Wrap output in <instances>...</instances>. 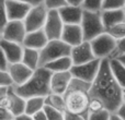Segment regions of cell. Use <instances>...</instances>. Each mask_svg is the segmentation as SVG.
Returning <instances> with one entry per match:
<instances>
[{
	"instance_id": "obj_1",
	"label": "cell",
	"mask_w": 125,
	"mask_h": 120,
	"mask_svg": "<svg viewBox=\"0 0 125 120\" xmlns=\"http://www.w3.org/2000/svg\"><path fill=\"white\" fill-rule=\"evenodd\" d=\"M90 97L98 98L104 104L105 109L111 112H116L123 104L122 94L123 88L117 83L110 68V60L103 59L101 61L99 73L91 84Z\"/></svg>"
},
{
	"instance_id": "obj_2",
	"label": "cell",
	"mask_w": 125,
	"mask_h": 120,
	"mask_svg": "<svg viewBox=\"0 0 125 120\" xmlns=\"http://www.w3.org/2000/svg\"><path fill=\"white\" fill-rule=\"evenodd\" d=\"M92 83L73 77L68 90L65 94L66 99V111L84 116L88 120L89 117V104H90V88Z\"/></svg>"
},
{
	"instance_id": "obj_3",
	"label": "cell",
	"mask_w": 125,
	"mask_h": 120,
	"mask_svg": "<svg viewBox=\"0 0 125 120\" xmlns=\"http://www.w3.org/2000/svg\"><path fill=\"white\" fill-rule=\"evenodd\" d=\"M53 73L45 67H40L34 71L25 84L21 86H15V92L23 97L29 99L31 97H46L51 93V80Z\"/></svg>"
},
{
	"instance_id": "obj_4",
	"label": "cell",
	"mask_w": 125,
	"mask_h": 120,
	"mask_svg": "<svg viewBox=\"0 0 125 120\" xmlns=\"http://www.w3.org/2000/svg\"><path fill=\"white\" fill-rule=\"evenodd\" d=\"M81 28L86 42H91L99 35L106 32L102 22L101 12H90L83 10V17L81 21Z\"/></svg>"
},
{
	"instance_id": "obj_5",
	"label": "cell",
	"mask_w": 125,
	"mask_h": 120,
	"mask_svg": "<svg viewBox=\"0 0 125 120\" xmlns=\"http://www.w3.org/2000/svg\"><path fill=\"white\" fill-rule=\"evenodd\" d=\"M71 50L73 47L62 39L48 41L47 45L40 51V67H44L62 57L71 56Z\"/></svg>"
},
{
	"instance_id": "obj_6",
	"label": "cell",
	"mask_w": 125,
	"mask_h": 120,
	"mask_svg": "<svg viewBox=\"0 0 125 120\" xmlns=\"http://www.w3.org/2000/svg\"><path fill=\"white\" fill-rule=\"evenodd\" d=\"M90 44L97 59H110L114 54L116 39L111 36L108 32H105L91 41Z\"/></svg>"
},
{
	"instance_id": "obj_7",
	"label": "cell",
	"mask_w": 125,
	"mask_h": 120,
	"mask_svg": "<svg viewBox=\"0 0 125 120\" xmlns=\"http://www.w3.org/2000/svg\"><path fill=\"white\" fill-rule=\"evenodd\" d=\"M48 15V9L45 4H40L36 7H32L28 17L24 20V24L28 33L35 32V31L43 30L45 26L46 20Z\"/></svg>"
},
{
	"instance_id": "obj_8",
	"label": "cell",
	"mask_w": 125,
	"mask_h": 120,
	"mask_svg": "<svg viewBox=\"0 0 125 120\" xmlns=\"http://www.w3.org/2000/svg\"><path fill=\"white\" fill-rule=\"evenodd\" d=\"M26 99L15 92V86H10L9 92L4 96H0V107L11 110L15 117L25 114Z\"/></svg>"
},
{
	"instance_id": "obj_9",
	"label": "cell",
	"mask_w": 125,
	"mask_h": 120,
	"mask_svg": "<svg viewBox=\"0 0 125 120\" xmlns=\"http://www.w3.org/2000/svg\"><path fill=\"white\" fill-rule=\"evenodd\" d=\"M101 59H94L88 63L73 66L70 72L73 77L78 80L84 81L87 83H92L95 80L98 73H99L100 67H101Z\"/></svg>"
},
{
	"instance_id": "obj_10",
	"label": "cell",
	"mask_w": 125,
	"mask_h": 120,
	"mask_svg": "<svg viewBox=\"0 0 125 120\" xmlns=\"http://www.w3.org/2000/svg\"><path fill=\"white\" fill-rule=\"evenodd\" d=\"M26 31L24 21H10L3 28L0 30V38L9 42H14L23 45L26 37Z\"/></svg>"
},
{
	"instance_id": "obj_11",
	"label": "cell",
	"mask_w": 125,
	"mask_h": 120,
	"mask_svg": "<svg viewBox=\"0 0 125 120\" xmlns=\"http://www.w3.org/2000/svg\"><path fill=\"white\" fill-rule=\"evenodd\" d=\"M65 27V23L62 22L58 10H48L47 20H46L44 32L50 41L62 39V31Z\"/></svg>"
},
{
	"instance_id": "obj_12",
	"label": "cell",
	"mask_w": 125,
	"mask_h": 120,
	"mask_svg": "<svg viewBox=\"0 0 125 120\" xmlns=\"http://www.w3.org/2000/svg\"><path fill=\"white\" fill-rule=\"evenodd\" d=\"M2 6L6 8L9 22L24 21L32 7L18 0H2Z\"/></svg>"
},
{
	"instance_id": "obj_13",
	"label": "cell",
	"mask_w": 125,
	"mask_h": 120,
	"mask_svg": "<svg viewBox=\"0 0 125 120\" xmlns=\"http://www.w3.org/2000/svg\"><path fill=\"white\" fill-rule=\"evenodd\" d=\"M0 51L7 57L11 64L19 63V62H22L24 46L22 44L0 38Z\"/></svg>"
},
{
	"instance_id": "obj_14",
	"label": "cell",
	"mask_w": 125,
	"mask_h": 120,
	"mask_svg": "<svg viewBox=\"0 0 125 120\" xmlns=\"http://www.w3.org/2000/svg\"><path fill=\"white\" fill-rule=\"evenodd\" d=\"M71 59H73V66L88 63L92 60L97 59L94 56V52L92 50L90 42H82L80 45L73 47L71 50Z\"/></svg>"
},
{
	"instance_id": "obj_15",
	"label": "cell",
	"mask_w": 125,
	"mask_h": 120,
	"mask_svg": "<svg viewBox=\"0 0 125 120\" xmlns=\"http://www.w3.org/2000/svg\"><path fill=\"white\" fill-rule=\"evenodd\" d=\"M62 41H64L71 47H76L80 45L82 42H84L81 25L80 24H65Z\"/></svg>"
},
{
	"instance_id": "obj_16",
	"label": "cell",
	"mask_w": 125,
	"mask_h": 120,
	"mask_svg": "<svg viewBox=\"0 0 125 120\" xmlns=\"http://www.w3.org/2000/svg\"><path fill=\"white\" fill-rule=\"evenodd\" d=\"M73 74L70 71L68 72H59L53 73L51 80V92L55 94L65 95L68 90L70 82L73 80Z\"/></svg>"
},
{
	"instance_id": "obj_17",
	"label": "cell",
	"mask_w": 125,
	"mask_h": 120,
	"mask_svg": "<svg viewBox=\"0 0 125 120\" xmlns=\"http://www.w3.org/2000/svg\"><path fill=\"white\" fill-rule=\"evenodd\" d=\"M9 73L11 74L14 82L15 86H21L25 84L30 80V77L33 75L34 71L26 67L24 63L19 62V63H13L9 68Z\"/></svg>"
},
{
	"instance_id": "obj_18",
	"label": "cell",
	"mask_w": 125,
	"mask_h": 120,
	"mask_svg": "<svg viewBox=\"0 0 125 120\" xmlns=\"http://www.w3.org/2000/svg\"><path fill=\"white\" fill-rule=\"evenodd\" d=\"M58 11L65 24H81L82 17H83L82 7L67 4V6L61 8Z\"/></svg>"
},
{
	"instance_id": "obj_19",
	"label": "cell",
	"mask_w": 125,
	"mask_h": 120,
	"mask_svg": "<svg viewBox=\"0 0 125 120\" xmlns=\"http://www.w3.org/2000/svg\"><path fill=\"white\" fill-rule=\"evenodd\" d=\"M48 41L44 30L35 31V32H30L26 34V37L23 42V46L25 48H31V49H36L41 51L46 45Z\"/></svg>"
},
{
	"instance_id": "obj_20",
	"label": "cell",
	"mask_w": 125,
	"mask_h": 120,
	"mask_svg": "<svg viewBox=\"0 0 125 120\" xmlns=\"http://www.w3.org/2000/svg\"><path fill=\"white\" fill-rule=\"evenodd\" d=\"M102 22L104 24V27L108 31L109 28L113 27L114 25L125 22V13L124 9L121 10H103L101 11Z\"/></svg>"
},
{
	"instance_id": "obj_21",
	"label": "cell",
	"mask_w": 125,
	"mask_h": 120,
	"mask_svg": "<svg viewBox=\"0 0 125 120\" xmlns=\"http://www.w3.org/2000/svg\"><path fill=\"white\" fill-rule=\"evenodd\" d=\"M46 69L51 71L52 73H59V72H68L73 67V62L71 59V56L62 57L59 59H56L50 63L45 64Z\"/></svg>"
},
{
	"instance_id": "obj_22",
	"label": "cell",
	"mask_w": 125,
	"mask_h": 120,
	"mask_svg": "<svg viewBox=\"0 0 125 120\" xmlns=\"http://www.w3.org/2000/svg\"><path fill=\"white\" fill-rule=\"evenodd\" d=\"M22 63H24L26 67L32 69L33 71H35L37 68H40V50L24 47Z\"/></svg>"
},
{
	"instance_id": "obj_23",
	"label": "cell",
	"mask_w": 125,
	"mask_h": 120,
	"mask_svg": "<svg viewBox=\"0 0 125 120\" xmlns=\"http://www.w3.org/2000/svg\"><path fill=\"white\" fill-rule=\"evenodd\" d=\"M109 60H110L111 71H112L115 80L122 86V88H125V66L116 58L109 59Z\"/></svg>"
},
{
	"instance_id": "obj_24",
	"label": "cell",
	"mask_w": 125,
	"mask_h": 120,
	"mask_svg": "<svg viewBox=\"0 0 125 120\" xmlns=\"http://www.w3.org/2000/svg\"><path fill=\"white\" fill-rule=\"evenodd\" d=\"M45 107V97H31L26 99L25 114L34 116L35 114L42 111Z\"/></svg>"
},
{
	"instance_id": "obj_25",
	"label": "cell",
	"mask_w": 125,
	"mask_h": 120,
	"mask_svg": "<svg viewBox=\"0 0 125 120\" xmlns=\"http://www.w3.org/2000/svg\"><path fill=\"white\" fill-rule=\"evenodd\" d=\"M45 105L51 106V107L61 110V111H62V112H65L67 110L65 95H59V94H55V93H51L50 95H47V96L45 97Z\"/></svg>"
},
{
	"instance_id": "obj_26",
	"label": "cell",
	"mask_w": 125,
	"mask_h": 120,
	"mask_svg": "<svg viewBox=\"0 0 125 120\" xmlns=\"http://www.w3.org/2000/svg\"><path fill=\"white\" fill-rule=\"evenodd\" d=\"M104 0H83L82 9L90 12H101L103 9Z\"/></svg>"
},
{
	"instance_id": "obj_27",
	"label": "cell",
	"mask_w": 125,
	"mask_h": 120,
	"mask_svg": "<svg viewBox=\"0 0 125 120\" xmlns=\"http://www.w3.org/2000/svg\"><path fill=\"white\" fill-rule=\"evenodd\" d=\"M43 110L47 116L48 120H65V112L61 111V110L55 109V108L47 105H45Z\"/></svg>"
},
{
	"instance_id": "obj_28",
	"label": "cell",
	"mask_w": 125,
	"mask_h": 120,
	"mask_svg": "<svg viewBox=\"0 0 125 120\" xmlns=\"http://www.w3.org/2000/svg\"><path fill=\"white\" fill-rule=\"evenodd\" d=\"M106 32H108L112 37H114L116 41L117 39L124 38L125 37V22L116 24V25H114L113 27L109 28Z\"/></svg>"
},
{
	"instance_id": "obj_29",
	"label": "cell",
	"mask_w": 125,
	"mask_h": 120,
	"mask_svg": "<svg viewBox=\"0 0 125 120\" xmlns=\"http://www.w3.org/2000/svg\"><path fill=\"white\" fill-rule=\"evenodd\" d=\"M125 7V0H104L103 10H121Z\"/></svg>"
},
{
	"instance_id": "obj_30",
	"label": "cell",
	"mask_w": 125,
	"mask_h": 120,
	"mask_svg": "<svg viewBox=\"0 0 125 120\" xmlns=\"http://www.w3.org/2000/svg\"><path fill=\"white\" fill-rule=\"evenodd\" d=\"M111 117V111L108 109H103L100 111L95 112H90L88 117V120H110Z\"/></svg>"
},
{
	"instance_id": "obj_31",
	"label": "cell",
	"mask_w": 125,
	"mask_h": 120,
	"mask_svg": "<svg viewBox=\"0 0 125 120\" xmlns=\"http://www.w3.org/2000/svg\"><path fill=\"white\" fill-rule=\"evenodd\" d=\"M44 4L48 10H59L68 3H67V0H45Z\"/></svg>"
},
{
	"instance_id": "obj_32",
	"label": "cell",
	"mask_w": 125,
	"mask_h": 120,
	"mask_svg": "<svg viewBox=\"0 0 125 120\" xmlns=\"http://www.w3.org/2000/svg\"><path fill=\"white\" fill-rule=\"evenodd\" d=\"M0 86H15L9 71H0Z\"/></svg>"
},
{
	"instance_id": "obj_33",
	"label": "cell",
	"mask_w": 125,
	"mask_h": 120,
	"mask_svg": "<svg viewBox=\"0 0 125 120\" xmlns=\"http://www.w3.org/2000/svg\"><path fill=\"white\" fill-rule=\"evenodd\" d=\"M105 109V106L100 99L98 98H91L90 97V104H89V112H95L100 110Z\"/></svg>"
},
{
	"instance_id": "obj_34",
	"label": "cell",
	"mask_w": 125,
	"mask_h": 120,
	"mask_svg": "<svg viewBox=\"0 0 125 120\" xmlns=\"http://www.w3.org/2000/svg\"><path fill=\"white\" fill-rule=\"evenodd\" d=\"M123 55H125V37L116 41V47H115L114 54L110 59L119 58L120 56H123Z\"/></svg>"
},
{
	"instance_id": "obj_35",
	"label": "cell",
	"mask_w": 125,
	"mask_h": 120,
	"mask_svg": "<svg viewBox=\"0 0 125 120\" xmlns=\"http://www.w3.org/2000/svg\"><path fill=\"white\" fill-rule=\"evenodd\" d=\"M15 116L12 114V111L7 108L0 107V120H14Z\"/></svg>"
},
{
	"instance_id": "obj_36",
	"label": "cell",
	"mask_w": 125,
	"mask_h": 120,
	"mask_svg": "<svg viewBox=\"0 0 125 120\" xmlns=\"http://www.w3.org/2000/svg\"><path fill=\"white\" fill-rule=\"evenodd\" d=\"M65 120H87V118L84 116H82V115L65 111Z\"/></svg>"
},
{
	"instance_id": "obj_37",
	"label": "cell",
	"mask_w": 125,
	"mask_h": 120,
	"mask_svg": "<svg viewBox=\"0 0 125 120\" xmlns=\"http://www.w3.org/2000/svg\"><path fill=\"white\" fill-rule=\"evenodd\" d=\"M11 63L9 62V60L7 59V57L1 52V62H0V71H9Z\"/></svg>"
},
{
	"instance_id": "obj_38",
	"label": "cell",
	"mask_w": 125,
	"mask_h": 120,
	"mask_svg": "<svg viewBox=\"0 0 125 120\" xmlns=\"http://www.w3.org/2000/svg\"><path fill=\"white\" fill-rule=\"evenodd\" d=\"M18 1H21L31 7H36V6H40V4H43L45 0H18Z\"/></svg>"
},
{
	"instance_id": "obj_39",
	"label": "cell",
	"mask_w": 125,
	"mask_h": 120,
	"mask_svg": "<svg viewBox=\"0 0 125 120\" xmlns=\"http://www.w3.org/2000/svg\"><path fill=\"white\" fill-rule=\"evenodd\" d=\"M33 118H34V120H48L47 119V116H46V114L44 112V110H42V111L35 114L34 116H33Z\"/></svg>"
},
{
	"instance_id": "obj_40",
	"label": "cell",
	"mask_w": 125,
	"mask_h": 120,
	"mask_svg": "<svg viewBox=\"0 0 125 120\" xmlns=\"http://www.w3.org/2000/svg\"><path fill=\"white\" fill-rule=\"evenodd\" d=\"M116 114L119 115L123 120H125V105L124 104H122V105L120 106V108L116 110Z\"/></svg>"
},
{
	"instance_id": "obj_41",
	"label": "cell",
	"mask_w": 125,
	"mask_h": 120,
	"mask_svg": "<svg viewBox=\"0 0 125 120\" xmlns=\"http://www.w3.org/2000/svg\"><path fill=\"white\" fill-rule=\"evenodd\" d=\"M14 120H34L33 116H30V115H26V114H22L20 116L15 117Z\"/></svg>"
},
{
	"instance_id": "obj_42",
	"label": "cell",
	"mask_w": 125,
	"mask_h": 120,
	"mask_svg": "<svg viewBox=\"0 0 125 120\" xmlns=\"http://www.w3.org/2000/svg\"><path fill=\"white\" fill-rule=\"evenodd\" d=\"M67 3L70 6H77V7H81L83 3V0H67Z\"/></svg>"
},
{
	"instance_id": "obj_43",
	"label": "cell",
	"mask_w": 125,
	"mask_h": 120,
	"mask_svg": "<svg viewBox=\"0 0 125 120\" xmlns=\"http://www.w3.org/2000/svg\"><path fill=\"white\" fill-rule=\"evenodd\" d=\"M110 120H123L116 112H111V117H110Z\"/></svg>"
},
{
	"instance_id": "obj_44",
	"label": "cell",
	"mask_w": 125,
	"mask_h": 120,
	"mask_svg": "<svg viewBox=\"0 0 125 120\" xmlns=\"http://www.w3.org/2000/svg\"><path fill=\"white\" fill-rule=\"evenodd\" d=\"M116 59H119L120 61H121L122 63H123L124 66H125V55H123V56H120L119 58H116Z\"/></svg>"
},
{
	"instance_id": "obj_45",
	"label": "cell",
	"mask_w": 125,
	"mask_h": 120,
	"mask_svg": "<svg viewBox=\"0 0 125 120\" xmlns=\"http://www.w3.org/2000/svg\"><path fill=\"white\" fill-rule=\"evenodd\" d=\"M122 101H123V104L125 105V88H123V94H122Z\"/></svg>"
},
{
	"instance_id": "obj_46",
	"label": "cell",
	"mask_w": 125,
	"mask_h": 120,
	"mask_svg": "<svg viewBox=\"0 0 125 120\" xmlns=\"http://www.w3.org/2000/svg\"><path fill=\"white\" fill-rule=\"evenodd\" d=\"M124 13H125V7H124Z\"/></svg>"
}]
</instances>
